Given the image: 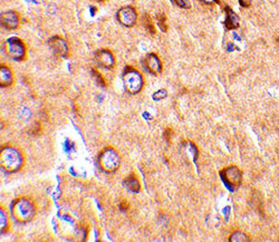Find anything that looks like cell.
<instances>
[{"mask_svg": "<svg viewBox=\"0 0 279 242\" xmlns=\"http://www.w3.org/2000/svg\"><path fill=\"white\" fill-rule=\"evenodd\" d=\"M1 168L8 173L20 171L25 164L24 153L15 145H5L0 153Z\"/></svg>", "mask_w": 279, "mask_h": 242, "instance_id": "6da1fadb", "label": "cell"}, {"mask_svg": "<svg viewBox=\"0 0 279 242\" xmlns=\"http://www.w3.org/2000/svg\"><path fill=\"white\" fill-rule=\"evenodd\" d=\"M11 216L18 223H28L36 216V205L28 197H20L11 203Z\"/></svg>", "mask_w": 279, "mask_h": 242, "instance_id": "7a4b0ae2", "label": "cell"}, {"mask_svg": "<svg viewBox=\"0 0 279 242\" xmlns=\"http://www.w3.org/2000/svg\"><path fill=\"white\" fill-rule=\"evenodd\" d=\"M121 155L114 148H105L98 155V165L105 173L116 172L121 167Z\"/></svg>", "mask_w": 279, "mask_h": 242, "instance_id": "3957f363", "label": "cell"}, {"mask_svg": "<svg viewBox=\"0 0 279 242\" xmlns=\"http://www.w3.org/2000/svg\"><path fill=\"white\" fill-rule=\"evenodd\" d=\"M123 85L129 94H139L144 86V78L142 74L131 66L126 67L123 72Z\"/></svg>", "mask_w": 279, "mask_h": 242, "instance_id": "277c9868", "label": "cell"}, {"mask_svg": "<svg viewBox=\"0 0 279 242\" xmlns=\"http://www.w3.org/2000/svg\"><path fill=\"white\" fill-rule=\"evenodd\" d=\"M5 51L11 59L16 61H22L27 57L26 44L18 37H11L5 41Z\"/></svg>", "mask_w": 279, "mask_h": 242, "instance_id": "5b68a950", "label": "cell"}, {"mask_svg": "<svg viewBox=\"0 0 279 242\" xmlns=\"http://www.w3.org/2000/svg\"><path fill=\"white\" fill-rule=\"evenodd\" d=\"M220 176L223 183L231 191L237 190L242 183V172L236 165H229L220 171Z\"/></svg>", "mask_w": 279, "mask_h": 242, "instance_id": "8992f818", "label": "cell"}, {"mask_svg": "<svg viewBox=\"0 0 279 242\" xmlns=\"http://www.w3.org/2000/svg\"><path fill=\"white\" fill-rule=\"evenodd\" d=\"M117 20L120 21L121 25L128 28H132L136 25L137 21V13L136 9L132 6H124L117 11Z\"/></svg>", "mask_w": 279, "mask_h": 242, "instance_id": "52a82bcc", "label": "cell"}, {"mask_svg": "<svg viewBox=\"0 0 279 242\" xmlns=\"http://www.w3.org/2000/svg\"><path fill=\"white\" fill-rule=\"evenodd\" d=\"M48 46L55 55L59 57H68L70 55V45L67 40L60 36H53L48 39Z\"/></svg>", "mask_w": 279, "mask_h": 242, "instance_id": "ba28073f", "label": "cell"}, {"mask_svg": "<svg viewBox=\"0 0 279 242\" xmlns=\"http://www.w3.org/2000/svg\"><path fill=\"white\" fill-rule=\"evenodd\" d=\"M95 61L98 66L105 69H113L115 67V56L110 49H99L95 53Z\"/></svg>", "mask_w": 279, "mask_h": 242, "instance_id": "9c48e42d", "label": "cell"}, {"mask_svg": "<svg viewBox=\"0 0 279 242\" xmlns=\"http://www.w3.org/2000/svg\"><path fill=\"white\" fill-rule=\"evenodd\" d=\"M143 66L145 71L152 75H160L162 73L163 65L160 57L154 53H150L145 56L143 60Z\"/></svg>", "mask_w": 279, "mask_h": 242, "instance_id": "30bf717a", "label": "cell"}, {"mask_svg": "<svg viewBox=\"0 0 279 242\" xmlns=\"http://www.w3.org/2000/svg\"><path fill=\"white\" fill-rule=\"evenodd\" d=\"M20 25V15L15 10H8L1 14V26L7 30H15Z\"/></svg>", "mask_w": 279, "mask_h": 242, "instance_id": "8fae6325", "label": "cell"}, {"mask_svg": "<svg viewBox=\"0 0 279 242\" xmlns=\"http://www.w3.org/2000/svg\"><path fill=\"white\" fill-rule=\"evenodd\" d=\"M224 10H225V20H224L225 28L228 30H234L239 28L240 20L238 15H237L230 7H225Z\"/></svg>", "mask_w": 279, "mask_h": 242, "instance_id": "7c38bea8", "label": "cell"}, {"mask_svg": "<svg viewBox=\"0 0 279 242\" xmlns=\"http://www.w3.org/2000/svg\"><path fill=\"white\" fill-rule=\"evenodd\" d=\"M14 83V73L9 66L2 64L0 67V86L9 87Z\"/></svg>", "mask_w": 279, "mask_h": 242, "instance_id": "4fadbf2b", "label": "cell"}, {"mask_svg": "<svg viewBox=\"0 0 279 242\" xmlns=\"http://www.w3.org/2000/svg\"><path fill=\"white\" fill-rule=\"evenodd\" d=\"M124 186L129 191L133 192V193H136V192H140L141 190V183L137 179V176L135 174H130L128 178H125L124 180Z\"/></svg>", "mask_w": 279, "mask_h": 242, "instance_id": "5bb4252c", "label": "cell"}, {"mask_svg": "<svg viewBox=\"0 0 279 242\" xmlns=\"http://www.w3.org/2000/svg\"><path fill=\"white\" fill-rule=\"evenodd\" d=\"M0 225H1V228H0V231H1V233H6L7 231H8L9 216H8V213H7L5 207H2V206H1V209H0Z\"/></svg>", "mask_w": 279, "mask_h": 242, "instance_id": "9a60e30c", "label": "cell"}, {"mask_svg": "<svg viewBox=\"0 0 279 242\" xmlns=\"http://www.w3.org/2000/svg\"><path fill=\"white\" fill-rule=\"evenodd\" d=\"M249 240V237L242 231H235L229 237V241L230 242H248Z\"/></svg>", "mask_w": 279, "mask_h": 242, "instance_id": "2e32d148", "label": "cell"}, {"mask_svg": "<svg viewBox=\"0 0 279 242\" xmlns=\"http://www.w3.org/2000/svg\"><path fill=\"white\" fill-rule=\"evenodd\" d=\"M156 22H158V26L159 28L162 30V32H167V17L166 15L163 14H159L158 16H156Z\"/></svg>", "mask_w": 279, "mask_h": 242, "instance_id": "e0dca14e", "label": "cell"}, {"mask_svg": "<svg viewBox=\"0 0 279 242\" xmlns=\"http://www.w3.org/2000/svg\"><path fill=\"white\" fill-rule=\"evenodd\" d=\"M143 24L145 26V28H147L149 32H150V34L152 35H154L155 34V27H154V24H153V21H152V19L148 16H144L143 18Z\"/></svg>", "mask_w": 279, "mask_h": 242, "instance_id": "ac0fdd59", "label": "cell"}, {"mask_svg": "<svg viewBox=\"0 0 279 242\" xmlns=\"http://www.w3.org/2000/svg\"><path fill=\"white\" fill-rule=\"evenodd\" d=\"M172 2L174 3L175 6L180 7L182 9H190L191 8V3L189 0H171Z\"/></svg>", "mask_w": 279, "mask_h": 242, "instance_id": "d6986e66", "label": "cell"}, {"mask_svg": "<svg viewBox=\"0 0 279 242\" xmlns=\"http://www.w3.org/2000/svg\"><path fill=\"white\" fill-rule=\"evenodd\" d=\"M167 96V92L166 90H159V91H156L153 95H152V97H153L154 101H161V99L166 98Z\"/></svg>", "mask_w": 279, "mask_h": 242, "instance_id": "ffe728a7", "label": "cell"}, {"mask_svg": "<svg viewBox=\"0 0 279 242\" xmlns=\"http://www.w3.org/2000/svg\"><path fill=\"white\" fill-rule=\"evenodd\" d=\"M92 74H93V76L95 78H96V82L98 85H101V86H106V84H105V80L104 78H103V76L99 74L98 72L95 71V69H92Z\"/></svg>", "mask_w": 279, "mask_h": 242, "instance_id": "44dd1931", "label": "cell"}, {"mask_svg": "<svg viewBox=\"0 0 279 242\" xmlns=\"http://www.w3.org/2000/svg\"><path fill=\"white\" fill-rule=\"evenodd\" d=\"M239 3L243 8H248L251 5V0H239Z\"/></svg>", "mask_w": 279, "mask_h": 242, "instance_id": "7402d4cb", "label": "cell"}, {"mask_svg": "<svg viewBox=\"0 0 279 242\" xmlns=\"http://www.w3.org/2000/svg\"><path fill=\"white\" fill-rule=\"evenodd\" d=\"M204 3H207V5H211V3H216L218 2V0H200Z\"/></svg>", "mask_w": 279, "mask_h": 242, "instance_id": "603a6c76", "label": "cell"}, {"mask_svg": "<svg viewBox=\"0 0 279 242\" xmlns=\"http://www.w3.org/2000/svg\"><path fill=\"white\" fill-rule=\"evenodd\" d=\"M121 209L122 210H126V209H129V203H126L125 201H123L121 203Z\"/></svg>", "mask_w": 279, "mask_h": 242, "instance_id": "cb8c5ba5", "label": "cell"}, {"mask_svg": "<svg viewBox=\"0 0 279 242\" xmlns=\"http://www.w3.org/2000/svg\"><path fill=\"white\" fill-rule=\"evenodd\" d=\"M95 1H98V2H103V1H105V0H95Z\"/></svg>", "mask_w": 279, "mask_h": 242, "instance_id": "d4e9b609", "label": "cell"}, {"mask_svg": "<svg viewBox=\"0 0 279 242\" xmlns=\"http://www.w3.org/2000/svg\"><path fill=\"white\" fill-rule=\"evenodd\" d=\"M277 43H278V44H279V37H278V38H277Z\"/></svg>", "mask_w": 279, "mask_h": 242, "instance_id": "484cf974", "label": "cell"}]
</instances>
